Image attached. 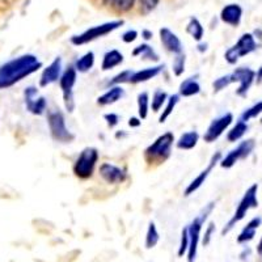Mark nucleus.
<instances>
[{"label":"nucleus","instance_id":"obj_36","mask_svg":"<svg viewBox=\"0 0 262 262\" xmlns=\"http://www.w3.org/2000/svg\"><path fill=\"white\" fill-rule=\"evenodd\" d=\"M189 249V229L188 227H185L181 232V238H180V245H179V257H184L185 254L188 253Z\"/></svg>","mask_w":262,"mask_h":262},{"label":"nucleus","instance_id":"obj_19","mask_svg":"<svg viewBox=\"0 0 262 262\" xmlns=\"http://www.w3.org/2000/svg\"><path fill=\"white\" fill-rule=\"evenodd\" d=\"M261 223H262V219L259 216H256L253 217L252 221H249V223L242 229V232L238 233L237 236L238 244H247V243L252 242V240L254 238V236H256L257 229H258V227L261 226Z\"/></svg>","mask_w":262,"mask_h":262},{"label":"nucleus","instance_id":"obj_4","mask_svg":"<svg viewBox=\"0 0 262 262\" xmlns=\"http://www.w3.org/2000/svg\"><path fill=\"white\" fill-rule=\"evenodd\" d=\"M98 161V151L95 147H85L72 165V172L78 179L88 180L93 176Z\"/></svg>","mask_w":262,"mask_h":262},{"label":"nucleus","instance_id":"obj_42","mask_svg":"<svg viewBox=\"0 0 262 262\" xmlns=\"http://www.w3.org/2000/svg\"><path fill=\"white\" fill-rule=\"evenodd\" d=\"M256 81H257V84L262 83V66L259 67L258 70H257V72H256Z\"/></svg>","mask_w":262,"mask_h":262},{"label":"nucleus","instance_id":"obj_32","mask_svg":"<svg viewBox=\"0 0 262 262\" xmlns=\"http://www.w3.org/2000/svg\"><path fill=\"white\" fill-rule=\"evenodd\" d=\"M261 114H262V101H259L257 102V104L252 105L250 107H248V109H245V111L242 113V116H240V118H238V121L248 123V121L257 118V117L261 116Z\"/></svg>","mask_w":262,"mask_h":262},{"label":"nucleus","instance_id":"obj_13","mask_svg":"<svg viewBox=\"0 0 262 262\" xmlns=\"http://www.w3.org/2000/svg\"><path fill=\"white\" fill-rule=\"evenodd\" d=\"M100 176L104 180L106 184L109 185H119L125 182V180L127 179V173L122 168L117 167L112 163H102L100 165Z\"/></svg>","mask_w":262,"mask_h":262},{"label":"nucleus","instance_id":"obj_22","mask_svg":"<svg viewBox=\"0 0 262 262\" xmlns=\"http://www.w3.org/2000/svg\"><path fill=\"white\" fill-rule=\"evenodd\" d=\"M198 140H200V134L196 131H188L179 138V140L176 142V147L179 149L189 151L198 144Z\"/></svg>","mask_w":262,"mask_h":262},{"label":"nucleus","instance_id":"obj_30","mask_svg":"<svg viewBox=\"0 0 262 262\" xmlns=\"http://www.w3.org/2000/svg\"><path fill=\"white\" fill-rule=\"evenodd\" d=\"M159 240H160V235H159V231L156 228V224L154 222H151L148 224V228H147L144 245H146L147 249H152V248H155L158 245Z\"/></svg>","mask_w":262,"mask_h":262},{"label":"nucleus","instance_id":"obj_39","mask_svg":"<svg viewBox=\"0 0 262 262\" xmlns=\"http://www.w3.org/2000/svg\"><path fill=\"white\" fill-rule=\"evenodd\" d=\"M104 119H105V121H106L107 127H111V128L116 127V126L119 123V117L117 116L116 113H106V114H104Z\"/></svg>","mask_w":262,"mask_h":262},{"label":"nucleus","instance_id":"obj_11","mask_svg":"<svg viewBox=\"0 0 262 262\" xmlns=\"http://www.w3.org/2000/svg\"><path fill=\"white\" fill-rule=\"evenodd\" d=\"M231 76H232L233 83L236 81L238 83V88L236 91V95L238 97H245L249 92L252 84L256 81V72L249 67H238L231 74Z\"/></svg>","mask_w":262,"mask_h":262},{"label":"nucleus","instance_id":"obj_29","mask_svg":"<svg viewBox=\"0 0 262 262\" xmlns=\"http://www.w3.org/2000/svg\"><path fill=\"white\" fill-rule=\"evenodd\" d=\"M179 101H180V95H172L168 97L165 107L163 109V113H161L160 117H159V122L164 123L170 116H172L173 111H174V107L177 106Z\"/></svg>","mask_w":262,"mask_h":262},{"label":"nucleus","instance_id":"obj_12","mask_svg":"<svg viewBox=\"0 0 262 262\" xmlns=\"http://www.w3.org/2000/svg\"><path fill=\"white\" fill-rule=\"evenodd\" d=\"M222 158H223V156H222L221 152H216V154H214V155L211 156L209 165L206 167V169H203L202 172H201L200 174H198V176H196L195 179H194L193 181H191L190 184L186 186V189H185V191H184L185 196H189V195H191V194H194L196 190H198V189L201 188V186H202L203 184H205V181L207 180V177L210 176L211 170L216 167V164H221Z\"/></svg>","mask_w":262,"mask_h":262},{"label":"nucleus","instance_id":"obj_5","mask_svg":"<svg viewBox=\"0 0 262 262\" xmlns=\"http://www.w3.org/2000/svg\"><path fill=\"white\" fill-rule=\"evenodd\" d=\"M122 25H123V20L109 21V23H104V24L96 25V27L86 29L85 32H83L81 34H76V36L71 37L72 45L81 46V45H85V43H90V42H93L96 41V39L102 38V37L111 34V33H113L114 30H117L119 27H122Z\"/></svg>","mask_w":262,"mask_h":262},{"label":"nucleus","instance_id":"obj_40","mask_svg":"<svg viewBox=\"0 0 262 262\" xmlns=\"http://www.w3.org/2000/svg\"><path fill=\"white\" fill-rule=\"evenodd\" d=\"M137 38H138V32L134 29L126 30V32L122 34V41L125 42V43H131V42H134Z\"/></svg>","mask_w":262,"mask_h":262},{"label":"nucleus","instance_id":"obj_10","mask_svg":"<svg viewBox=\"0 0 262 262\" xmlns=\"http://www.w3.org/2000/svg\"><path fill=\"white\" fill-rule=\"evenodd\" d=\"M233 122V116L232 113H224L219 116L217 118L212 119L211 123L209 125L207 130H206L203 139L207 143H212L215 140H217L222 135L224 134V131L232 125Z\"/></svg>","mask_w":262,"mask_h":262},{"label":"nucleus","instance_id":"obj_43","mask_svg":"<svg viewBox=\"0 0 262 262\" xmlns=\"http://www.w3.org/2000/svg\"><path fill=\"white\" fill-rule=\"evenodd\" d=\"M142 36H143L144 39H147V41H148V39L152 38V36H154V34H152V32H149V30H143V32H142Z\"/></svg>","mask_w":262,"mask_h":262},{"label":"nucleus","instance_id":"obj_33","mask_svg":"<svg viewBox=\"0 0 262 262\" xmlns=\"http://www.w3.org/2000/svg\"><path fill=\"white\" fill-rule=\"evenodd\" d=\"M185 64H186V57L185 54H180V55H174V59L172 63V71L176 76H181L185 72Z\"/></svg>","mask_w":262,"mask_h":262},{"label":"nucleus","instance_id":"obj_17","mask_svg":"<svg viewBox=\"0 0 262 262\" xmlns=\"http://www.w3.org/2000/svg\"><path fill=\"white\" fill-rule=\"evenodd\" d=\"M125 97V90L121 85L111 86L104 95H101L97 98V104L100 106H107V105H113L122 100Z\"/></svg>","mask_w":262,"mask_h":262},{"label":"nucleus","instance_id":"obj_18","mask_svg":"<svg viewBox=\"0 0 262 262\" xmlns=\"http://www.w3.org/2000/svg\"><path fill=\"white\" fill-rule=\"evenodd\" d=\"M164 66H154V67H147L144 70H139V71H134L133 76H131L130 84H139L149 81L151 79L156 78L160 72L163 71Z\"/></svg>","mask_w":262,"mask_h":262},{"label":"nucleus","instance_id":"obj_37","mask_svg":"<svg viewBox=\"0 0 262 262\" xmlns=\"http://www.w3.org/2000/svg\"><path fill=\"white\" fill-rule=\"evenodd\" d=\"M159 2H160V0H139L140 11H142V13H144V15H148V13H151L152 11L158 7Z\"/></svg>","mask_w":262,"mask_h":262},{"label":"nucleus","instance_id":"obj_35","mask_svg":"<svg viewBox=\"0 0 262 262\" xmlns=\"http://www.w3.org/2000/svg\"><path fill=\"white\" fill-rule=\"evenodd\" d=\"M232 76L231 74L229 75H224V76H221V78L215 79V81L212 83V88H214V92H222L223 90H226L227 86H229L232 84Z\"/></svg>","mask_w":262,"mask_h":262},{"label":"nucleus","instance_id":"obj_45","mask_svg":"<svg viewBox=\"0 0 262 262\" xmlns=\"http://www.w3.org/2000/svg\"><path fill=\"white\" fill-rule=\"evenodd\" d=\"M198 50H200L201 53L207 51V43H200V45H198Z\"/></svg>","mask_w":262,"mask_h":262},{"label":"nucleus","instance_id":"obj_8","mask_svg":"<svg viewBox=\"0 0 262 262\" xmlns=\"http://www.w3.org/2000/svg\"><path fill=\"white\" fill-rule=\"evenodd\" d=\"M257 49V42L254 39L253 34L250 33H244L240 39L236 42L232 48H229L228 50L224 54V58H226L227 62L229 64H236L238 62V59L245 55H249L250 53L256 51Z\"/></svg>","mask_w":262,"mask_h":262},{"label":"nucleus","instance_id":"obj_6","mask_svg":"<svg viewBox=\"0 0 262 262\" xmlns=\"http://www.w3.org/2000/svg\"><path fill=\"white\" fill-rule=\"evenodd\" d=\"M48 123L54 140L59 143H71L75 139V135L66 125L64 114L60 111H51L48 116Z\"/></svg>","mask_w":262,"mask_h":262},{"label":"nucleus","instance_id":"obj_44","mask_svg":"<svg viewBox=\"0 0 262 262\" xmlns=\"http://www.w3.org/2000/svg\"><path fill=\"white\" fill-rule=\"evenodd\" d=\"M257 253H258L259 256H262V236L261 238H259L258 244H257Z\"/></svg>","mask_w":262,"mask_h":262},{"label":"nucleus","instance_id":"obj_2","mask_svg":"<svg viewBox=\"0 0 262 262\" xmlns=\"http://www.w3.org/2000/svg\"><path fill=\"white\" fill-rule=\"evenodd\" d=\"M174 144V135L168 131L155 139L144 149V160L148 164H161L169 159L172 154V147Z\"/></svg>","mask_w":262,"mask_h":262},{"label":"nucleus","instance_id":"obj_26","mask_svg":"<svg viewBox=\"0 0 262 262\" xmlns=\"http://www.w3.org/2000/svg\"><path fill=\"white\" fill-rule=\"evenodd\" d=\"M248 130H249V126H248V123L242 122V121H237V122H236V125L228 131V134H227V139H228L229 143H236V142H238V140L242 139V138L247 134Z\"/></svg>","mask_w":262,"mask_h":262},{"label":"nucleus","instance_id":"obj_9","mask_svg":"<svg viewBox=\"0 0 262 262\" xmlns=\"http://www.w3.org/2000/svg\"><path fill=\"white\" fill-rule=\"evenodd\" d=\"M254 147H256V142L254 139H247L243 140L238 143V146L236 148H233L232 151L227 154L224 158H222L221 160V167L224 169H229V168L235 167L236 164L240 160H244L248 156H250V154L253 152Z\"/></svg>","mask_w":262,"mask_h":262},{"label":"nucleus","instance_id":"obj_24","mask_svg":"<svg viewBox=\"0 0 262 262\" xmlns=\"http://www.w3.org/2000/svg\"><path fill=\"white\" fill-rule=\"evenodd\" d=\"M95 66V54L92 51H88L84 55H81L76 62H75L74 67L76 69V71L81 72V74H85V72L91 71Z\"/></svg>","mask_w":262,"mask_h":262},{"label":"nucleus","instance_id":"obj_27","mask_svg":"<svg viewBox=\"0 0 262 262\" xmlns=\"http://www.w3.org/2000/svg\"><path fill=\"white\" fill-rule=\"evenodd\" d=\"M186 32L191 36V38L195 39L196 42L202 41L203 36H205V29H203L201 21L196 17H190L188 25H186Z\"/></svg>","mask_w":262,"mask_h":262},{"label":"nucleus","instance_id":"obj_31","mask_svg":"<svg viewBox=\"0 0 262 262\" xmlns=\"http://www.w3.org/2000/svg\"><path fill=\"white\" fill-rule=\"evenodd\" d=\"M167 100H168V95L165 91L156 90L155 93H154V96H152V100H151L152 112H155V113L160 112L161 107H163V105L167 104Z\"/></svg>","mask_w":262,"mask_h":262},{"label":"nucleus","instance_id":"obj_23","mask_svg":"<svg viewBox=\"0 0 262 262\" xmlns=\"http://www.w3.org/2000/svg\"><path fill=\"white\" fill-rule=\"evenodd\" d=\"M131 54H133V57L142 58L143 60H148V62H159V54L148 43H142V45L137 46Z\"/></svg>","mask_w":262,"mask_h":262},{"label":"nucleus","instance_id":"obj_16","mask_svg":"<svg viewBox=\"0 0 262 262\" xmlns=\"http://www.w3.org/2000/svg\"><path fill=\"white\" fill-rule=\"evenodd\" d=\"M243 8L238 4H228L224 7L221 12V20L224 24L231 27H237L242 23Z\"/></svg>","mask_w":262,"mask_h":262},{"label":"nucleus","instance_id":"obj_20","mask_svg":"<svg viewBox=\"0 0 262 262\" xmlns=\"http://www.w3.org/2000/svg\"><path fill=\"white\" fill-rule=\"evenodd\" d=\"M125 60L123 54L118 50H109L104 54L101 63L102 71H111V70L116 69L118 66H121Z\"/></svg>","mask_w":262,"mask_h":262},{"label":"nucleus","instance_id":"obj_1","mask_svg":"<svg viewBox=\"0 0 262 262\" xmlns=\"http://www.w3.org/2000/svg\"><path fill=\"white\" fill-rule=\"evenodd\" d=\"M215 209V202H210L209 205H206L201 212L196 215L193 219L190 224L188 226L189 229V249L186 253V258L188 262H195L196 254H198V247H200L201 242V231L205 224V222L209 219L211 215L212 210Z\"/></svg>","mask_w":262,"mask_h":262},{"label":"nucleus","instance_id":"obj_14","mask_svg":"<svg viewBox=\"0 0 262 262\" xmlns=\"http://www.w3.org/2000/svg\"><path fill=\"white\" fill-rule=\"evenodd\" d=\"M159 36H160L161 45L168 53H172L174 55H180V54L184 53V45H182L181 39L177 37L176 33H173L168 28H161L159 30Z\"/></svg>","mask_w":262,"mask_h":262},{"label":"nucleus","instance_id":"obj_28","mask_svg":"<svg viewBox=\"0 0 262 262\" xmlns=\"http://www.w3.org/2000/svg\"><path fill=\"white\" fill-rule=\"evenodd\" d=\"M137 104H138V116L139 118L143 121L148 117L149 106H151V102H149V96L147 92H140L137 97Z\"/></svg>","mask_w":262,"mask_h":262},{"label":"nucleus","instance_id":"obj_38","mask_svg":"<svg viewBox=\"0 0 262 262\" xmlns=\"http://www.w3.org/2000/svg\"><path fill=\"white\" fill-rule=\"evenodd\" d=\"M214 233H215V224L209 223L207 228L205 229V233H203V237H202V244L205 245V247H207V245L210 244V242H211L212 235H214Z\"/></svg>","mask_w":262,"mask_h":262},{"label":"nucleus","instance_id":"obj_21","mask_svg":"<svg viewBox=\"0 0 262 262\" xmlns=\"http://www.w3.org/2000/svg\"><path fill=\"white\" fill-rule=\"evenodd\" d=\"M196 79H198V75L185 79V80L180 84L179 95L182 96V97H191V96L198 95V93L201 92V85Z\"/></svg>","mask_w":262,"mask_h":262},{"label":"nucleus","instance_id":"obj_25","mask_svg":"<svg viewBox=\"0 0 262 262\" xmlns=\"http://www.w3.org/2000/svg\"><path fill=\"white\" fill-rule=\"evenodd\" d=\"M135 2L137 0H102V3H104L105 7H111L112 9L121 13L131 11V9L134 8Z\"/></svg>","mask_w":262,"mask_h":262},{"label":"nucleus","instance_id":"obj_3","mask_svg":"<svg viewBox=\"0 0 262 262\" xmlns=\"http://www.w3.org/2000/svg\"><path fill=\"white\" fill-rule=\"evenodd\" d=\"M257 191H258V185L253 184L245 191V194L243 195L242 201L238 202L237 209H236L235 214L232 215V217L229 219L228 223L224 226V228L222 229V235H227V233L238 223V222H242L243 219L245 217V215L248 214L250 209H256L257 206H258V198H257Z\"/></svg>","mask_w":262,"mask_h":262},{"label":"nucleus","instance_id":"obj_34","mask_svg":"<svg viewBox=\"0 0 262 262\" xmlns=\"http://www.w3.org/2000/svg\"><path fill=\"white\" fill-rule=\"evenodd\" d=\"M134 71H131V70H125V71H121L119 74H117L111 81H109V85L114 86V85H121V84H130L131 76H133Z\"/></svg>","mask_w":262,"mask_h":262},{"label":"nucleus","instance_id":"obj_41","mask_svg":"<svg viewBox=\"0 0 262 262\" xmlns=\"http://www.w3.org/2000/svg\"><path fill=\"white\" fill-rule=\"evenodd\" d=\"M140 123H142V119L140 118H135V117H133V118L128 119V126H130V127H139Z\"/></svg>","mask_w":262,"mask_h":262},{"label":"nucleus","instance_id":"obj_7","mask_svg":"<svg viewBox=\"0 0 262 262\" xmlns=\"http://www.w3.org/2000/svg\"><path fill=\"white\" fill-rule=\"evenodd\" d=\"M76 80H78V71L74 66L67 67L59 79V85L63 93V104L69 113H72L75 111V105H76L74 97V86L76 84Z\"/></svg>","mask_w":262,"mask_h":262},{"label":"nucleus","instance_id":"obj_15","mask_svg":"<svg viewBox=\"0 0 262 262\" xmlns=\"http://www.w3.org/2000/svg\"><path fill=\"white\" fill-rule=\"evenodd\" d=\"M63 74V66H62V58H55L50 64L48 66V69L43 70L41 76V85L48 86L50 84L55 83L60 79Z\"/></svg>","mask_w":262,"mask_h":262}]
</instances>
